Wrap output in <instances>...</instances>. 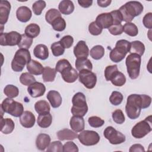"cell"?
<instances>
[{
	"instance_id": "7dc6e473",
	"label": "cell",
	"mask_w": 152,
	"mask_h": 152,
	"mask_svg": "<svg viewBox=\"0 0 152 152\" xmlns=\"http://www.w3.org/2000/svg\"><path fill=\"white\" fill-rule=\"evenodd\" d=\"M46 151L48 152H62L63 151V145L59 141H53L50 143Z\"/></svg>"
},
{
	"instance_id": "5bb4252c",
	"label": "cell",
	"mask_w": 152,
	"mask_h": 152,
	"mask_svg": "<svg viewBox=\"0 0 152 152\" xmlns=\"http://www.w3.org/2000/svg\"><path fill=\"white\" fill-rule=\"evenodd\" d=\"M27 91L31 97H39L44 94L46 91V87L43 83L36 81L28 87Z\"/></svg>"
},
{
	"instance_id": "11a10c76",
	"label": "cell",
	"mask_w": 152,
	"mask_h": 152,
	"mask_svg": "<svg viewBox=\"0 0 152 152\" xmlns=\"http://www.w3.org/2000/svg\"><path fill=\"white\" fill-rule=\"evenodd\" d=\"M142 23L144 26L149 29L152 28V13H147L142 19Z\"/></svg>"
},
{
	"instance_id": "db71d44e",
	"label": "cell",
	"mask_w": 152,
	"mask_h": 152,
	"mask_svg": "<svg viewBox=\"0 0 152 152\" xmlns=\"http://www.w3.org/2000/svg\"><path fill=\"white\" fill-rule=\"evenodd\" d=\"M109 31L111 34L114 36L120 35L124 31L123 26L122 24L112 25L109 28Z\"/></svg>"
},
{
	"instance_id": "680465c9",
	"label": "cell",
	"mask_w": 152,
	"mask_h": 152,
	"mask_svg": "<svg viewBox=\"0 0 152 152\" xmlns=\"http://www.w3.org/2000/svg\"><path fill=\"white\" fill-rule=\"evenodd\" d=\"M78 3L81 7L83 8H88L92 5L93 1L92 0H78Z\"/></svg>"
},
{
	"instance_id": "7a4b0ae2",
	"label": "cell",
	"mask_w": 152,
	"mask_h": 152,
	"mask_svg": "<svg viewBox=\"0 0 152 152\" xmlns=\"http://www.w3.org/2000/svg\"><path fill=\"white\" fill-rule=\"evenodd\" d=\"M142 109V100L141 94H130L126 101L125 112L128 117L131 119H137L140 115Z\"/></svg>"
},
{
	"instance_id": "83f0119b",
	"label": "cell",
	"mask_w": 152,
	"mask_h": 152,
	"mask_svg": "<svg viewBox=\"0 0 152 152\" xmlns=\"http://www.w3.org/2000/svg\"><path fill=\"white\" fill-rule=\"evenodd\" d=\"M52 116L49 112L39 114L37 118V125L43 128H48L52 124Z\"/></svg>"
},
{
	"instance_id": "d590c367",
	"label": "cell",
	"mask_w": 152,
	"mask_h": 152,
	"mask_svg": "<svg viewBox=\"0 0 152 152\" xmlns=\"http://www.w3.org/2000/svg\"><path fill=\"white\" fill-rule=\"evenodd\" d=\"M123 28L124 31L126 34L132 37L136 36L138 33V29L137 26L131 22L126 23L123 26Z\"/></svg>"
},
{
	"instance_id": "f1b7e54d",
	"label": "cell",
	"mask_w": 152,
	"mask_h": 152,
	"mask_svg": "<svg viewBox=\"0 0 152 152\" xmlns=\"http://www.w3.org/2000/svg\"><path fill=\"white\" fill-rule=\"evenodd\" d=\"M56 135L58 138L61 141L73 140L78 137V135L75 132L66 128L59 131Z\"/></svg>"
},
{
	"instance_id": "7bdbcfd3",
	"label": "cell",
	"mask_w": 152,
	"mask_h": 152,
	"mask_svg": "<svg viewBox=\"0 0 152 152\" xmlns=\"http://www.w3.org/2000/svg\"><path fill=\"white\" fill-rule=\"evenodd\" d=\"M123 98L124 97L121 93L117 91H114L112 93L109 97V101L113 105L118 106L122 103Z\"/></svg>"
},
{
	"instance_id": "91938a15",
	"label": "cell",
	"mask_w": 152,
	"mask_h": 152,
	"mask_svg": "<svg viewBox=\"0 0 152 152\" xmlns=\"http://www.w3.org/2000/svg\"><path fill=\"white\" fill-rule=\"evenodd\" d=\"M97 2L99 7L102 8H105L110 5V3L112 2V1L111 0H98Z\"/></svg>"
},
{
	"instance_id": "44dd1931",
	"label": "cell",
	"mask_w": 152,
	"mask_h": 152,
	"mask_svg": "<svg viewBox=\"0 0 152 152\" xmlns=\"http://www.w3.org/2000/svg\"><path fill=\"white\" fill-rule=\"evenodd\" d=\"M46 97L53 108L59 107L62 103V97L59 93L56 90H50L48 93Z\"/></svg>"
},
{
	"instance_id": "e575fe53",
	"label": "cell",
	"mask_w": 152,
	"mask_h": 152,
	"mask_svg": "<svg viewBox=\"0 0 152 152\" xmlns=\"http://www.w3.org/2000/svg\"><path fill=\"white\" fill-rule=\"evenodd\" d=\"M90 54L93 59L99 60L104 56V49L101 45H96L91 48Z\"/></svg>"
},
{
	"instance_id": "f5cc1de1",
	"label": "cell",
	"mask_w": 152,
	"mask_h": 152,
	"mask_svg": "<svg viewBox=\"0 0 152 152\" xmlns=\"http://www.w3.org/2000/svg\"><path fill=\"white\" fill-rule=\"evenodd\" d=\"M64 152H78V148L77 145L72 141L66 142L63 145Z\"/></svg>"
},
{
	"instance_id": "d6a6232c",
	"label": "cell",
	"mask_w": 152,
	"mask_h": 152,
	"mask_svg": "<svg viewBox=\"0 0 152 152\" xmlns=\"http://www.w3.org/2000/svg\"><path fill=\"white\" fill-rule=\"evenodd\" d=\"M56 71L54 68H52L49 66H46L44 68L43 72L42 73V78L44 82H52L54 81L56 77Z\"/></svg>"
},
{
	"instance_id": "ee69618b",
	"label": "cell",
	"mask_w": 152,
	"mask_h": 152,
	"mask_svg": "<svg viewBox=\"0 0 152 152\" xmlns=\"http://www.w3.org/2000/svg\"><path fill=\"white\" fill-rule=\"evenodd\" d=\"M46 2L44 1H37L32 5V10L34 14L39 15L42 14V11L46 7Z\"/></svg>"
},
{
	"instance_id": "9c48e42d",
	"label": "cell",
	"mask_w": 152,
	"mask_h": 152,
	"mask_svg": "<svg viewBox=\"0 0 152 152\" xmlns=\"http://www.w3.org/2000/svg\"><path fill=\"white\" fill-rule=\"evenodd\" d=\"M77 137L80 142L86 146H91L97 144L99 142L100 138L97 132L90 130L82 131Z\"/></svg>"
},
{
	"instance_id": "f35d334b",
	"label": "cell",
	"mask_w": 152,
	"mask_h": 152,
	"mask_svg": "<svg viewBox=\"0 0 152 152\" xmlns=\"http://www.w3.org/2000/svg\"><path fill=\"white\" fill-rule=\"evenodd\" d=\"M20 83L24 85L29 86L33 83L36 82V78L34 77L29 72H24L21 74L20 77Z\"/></svg>"
},
{
	"instance_id": "8992f818",
	"label": "cell",
	"mask_w": 152,
	"mask_h": 152,
	"mask_svg": "<svg viewBox=\"0 0 152 152\" xmlns=\"http://www.w3.org/2000/svg\"><path fill=\"white\" fill-rule=\"evenodd\" d=\"M141 62V56L136 53H130L126 57L125 64L127 72L131 79H136L139 76Z\"/></svg>"
},
{
	"instance_id": "30bf717a",
	"label": "cell",
	"mask_w": 152,
	"mask_h": 152,
	"mask_svg": "<svg viewBox=\"0 0 152 152\" xmlns=\"http://www.w3.org/2000/svg\"><path fill=\"white\" fill-rule=\"evenodd\" d=\"M104 137L112 144L116 145L125 142L126 138L122 132L115 129L113 126H109L105 128L103 132Z\"/></svg>"
},
{
	"instance_id": "603a6c76",
	"label": "cell",
	"mask_w": 152,
	"mask_h": 152,
	"mask_svg": "<svg viewBox=\"0 0 152 152\" xmlns=\"http://www.w3.org/2000/svg\"><path fill=\"white\" fill-rule=\"evenodd\" d=\"M50 143V137L46 134H40L36 140V147L40 150H45Z\"/></svg>"
},
{
	"instance_id": "816d5d0a",
	"label": "cell",
	"mask_w": 152,
	"mask_h": 152,
	"mask_svg": "<svg viewBox=\"0 0 152 152\" xmlns=\"http://www.w3.org/2000/svg\"><path fill=\"white\" fill-rule=\"evenodd\" d=\"M113 19V25L121 24L122 21V17L118 10L112 11L110 12Z\"/></svg>"
},
{
	"instance_id": "74e56055",
	"label": "cell",
	"mask_w": 152,
	"mask_h": 152,
	"mask_svg": "<svg viewBox=\"0 0 152 152\" xmlns=\"http://www.w3.org/2000/svg\"><path fill=\"white\" fill-rule=\"evenodd\" d=\"M60 17H61V14L58 10L55 8H51L46 12L45 15V19L49 24H51L55 19Z\"/></svg>"
},
{
	"instance_id": "6f0895ef",
	"label": "cell",
	"mask_w": 152,
	"mask_h": 152,
	"mask_svg": "<svg viewBox=\"0 0 152 152\" xmlns=\"http://www.w3.org/2000/svg\"><path fill=\"white\" fill-rule=\"evenodd\" d=\"M129 152H137V151H145V149L144 147L140 144H135L131 146L129 150Z\"/></svg>"
},
{
	"instance_id": "d6986e66",
	"label": "cell",
	"mask_w": 152,
	"mask_h": 152,
	"mask_svg": "<svg viewBox=\"0 0 152 152\" xmlns=\"http://www.w3.org/2000/svg\"><path fill=\"white\" fill-rule=\"evenodd\" d=\"M32 16V12L30 9L26 6H21L18 8L16 11V17L17 19L22 22L26 23L28 21Z\"/></svg>"
},
{
	"instance_id": "681fc988",
	"label": "cell",
	"mask_w": 152,
	"mask_h": 152,
	"mask_svg": "<svg viewBox=\"0 0 152 152\" xmlns=\"http://www.w3.org/2000/svg\"><path fill=\"white\" fill-rule=\"evenodd\" d=\"M71 66V64L69 63V62L65 59H62L59 60L56 64V66H55V69L56 71V72H58L59 73H61V72L65 69V68H66L68 66Z\"/></svg>"
},
{
	"instance_id": "d4e9b609",
	"label": "cell",
	"mask_w": 152,
	"mask_h": 152,
	"mask_svg": "<svg viewBox=\"0 0 152 152\" xmlns=\"http://www.w3.org/2000/svg\"><path fill=\"white\" fill-rule=\"evenodd\" d=\"M33 54L35 57L41 60H45L49 56L48 47L43 44H39L33 49Z\"/></svg>"
},
{
	"instance_id": "ba28073f",
	"label": "cell",
	"mask_w": 152,
	"mask_h": 152,
	"mask_svg": "<svg viewBox=\"0 0 152 152\" xmlns=\"http://www.w3.org/2000/svg\"><path fill=\"white\" fill-rule=\"evenodd\" d=\"M151 116L150 115L136 124L131 129V134L135 138H141L152 130Z\"/></svg>"
},
{
	"instance_id": "7c38bea8",
	"label": "cell",
	"mask_w": 152,
	"mask_h": 152,
	"mask_svg": "<svg viewBox=\"0 0 152 152\" xmlns=\"http://www.w3.org/2000/svg\"><path fill=\"white\" fill-rule=\"evenodd\" d=\"M21 39V34L15 31H12L9 33H1L0 36V45L1 46H10L18 45Z\"/></svg>"
},
{
	"instance_id": "8d00e7d4",
	"label": "cell",
	"mask_w": 152,
	"mask_h": 152,
	"mask_svg": "<svg viewBox=\"0 0 152 152\" xmlns=\"http://www.w3.org/2000/svg\"><path fill=\"white\" fill-rule=\"evenodd\" d=\"M4 94L9 98L13 99L18 96L19 94L18 88L12 84L7 85L4 89Z\"/></svg>"
},
{
	"instance_id": "ffe728a7",
	"label": "cell",
	"mask_w": 152,
	"mask_h": 152,
	"mask_svg": "<svg viewBox=\"0 0 152 152\" xmlns=\"http://www.w3.org/2000/svg\"><path fill=\"white\" fill-rule=\"evenodd\" d=\"M69 125L71 129L75 132H81L85 127V122L83 118L79 116H74L71 117Z\"/></svg>"
},
{
	"instance_id": "4fadbf2b",
	"label": "cell",
	"mask_w": 152,
	"mask_h": 152,
	"mask_svg": "<svg viewBox=\"0 0 152 152\" xmlns=\"http://www.w3.org/2000/svg\"><path fill=\"white\" fill-rule=\"evenodd\" d=\"M74 54L77 59L87 58L89 49L84 40H80L74 48Z\"/></svg>"
},
{
	"instance_id": "cb8c5ba5",
	"label": "cell",
	"mask_w": 152,
	"mask_h": 152,
	"mask_svg": "<svg viewBox=\"0 0 152 152\" xmlns=\"http://www.w3.org/2000/svg\"><path fill=\"white\" fill-rule=\"evenodd\" d=\"M27 69L31 74L39 75L43 73L44 68L38 61L32 59L27 64Z\"/></svg>"
},
{
	"instance_id": "9a60e30c",
	"label": "cell",
	"mask_w": 152,
	"mask_h": 152,
	"mask_svg": "<svg viewBox=\"0 0 152 152\" xmlns=\"http://www.w3.org/2000/svg\"><path fill=\"white\" fill-rule=\"evenodd\" d=\"M95 21L102 28H109L113 25V19L110 12H104L98 15Z\"/></svg>"
},
{
	"instance_id": "b9f144b4",
	"label": "cell",
	"mask_w": 152,
	"mask_h": 152,
	"mask_svg": "<svg viewBox=\"0 0 152 152\" xmlns=\"http://www.w3.org/2000/svg\"><path fill=\"white\" fill-rule=\"evenodd\" d=\"M33 43V39L28 37L25 34H21V40L18 45V48L20 49H28L30 46H31Z\"/></svg>"
},
{
	"instance_id": "f546056e",
	"label": "cell",
	"mask_w": 152,
	"mask_h": 152,
	"mask_svg": "<svg viewBox=\"0 0 152 152\" xmlns=\"http://www.w3.org/2000/svg\"><path fill=\"white\" fill-rule=\"evenodd\" d=\"M145 51V46L140 41L135 40L131 42L129 53H136L140 56H142Z\"/></svg>"
},
{
	"instance_id": "ac0fdd59",
	"label": "cell",
	"mask_w": 152,
	"mask_h": 152,
	"mask_svg": "<svg viewBox=\"0 0 152 152\" xmlns=\"http://www.w3.org/2000/svg\"><path fill=\"white\" fill-rule=\"evenodd\" d=\"M61 76L63 80L68 83H72L76 81L78 77L77 71L72 67L68 66L61 72Z\"/></svg>"
},
{
	"instance_id": "4dcf8cb0",
	"label": "cell",
	"mask_w": 152,
	"mask_h": 152,
	"mask_svg": "<svg viewBox=\"0 0 152 152\" xmlns=\"http://www.w3.org/2000/svg\"><path fill=\"white\" fill-rule=\"evenodd\" d=\"M40 28L39 25L35 23H31L28 24L25 28L24 33L30 38H35L39 34Z\"/></svg>"
},
{
	"instance_id": "f907efd6",
	"label": "cell",
	"mask_w": 152,
	"mask_h": 152,
	"mask_svg": "<svg viewBox=\"0 0 152 152\" xmlns=\"http://www.w3.org/2000/svg\"><path fill=\"white\" fill-rule=\"evenodd\" d=\"M60 43L62 46L65 49H68L71 47L74 42L73 37L70 35H66L62 37L60 40Z\"/></svg>"
},
{
	"instance_id": "f6af8a7d",
	"label": "cell",
	"mask_w": 152,
	"mask_h": 152,
	"mask_svg": "<svg viewBox=\"0 0 152 152\" xmlns=\"http://www.w3.org/2000/svg\"><path fill=\"white\" fill-rule=\"evenodd\" d=\"M112 116L113 121L118 124H122L125 121L123 112L121 109H116L112 112Z\"/></svg>"
},
{
	"instance_id": "836d02e7",
	"label": "cell",
	"mask_w": 152,
	"mask_h": 152,
	"mask_svg": "<svg viewBox=\"0 0 152 152\" xmlns=\"http://www.w3.org/2000/svg\"><path fill=\"white\" fill-rule=\"evenodd\" d=\"M34 109L38 114L48 113L50 112V107L46 100H39L34 104Z\"/></svg>"
},
{
	"instance_id": "c3c4849f",
	"label": "cell",
	"mask_w": 152,
	"mask_h": 152,
	"mask_svg": "<svg viewBox=\"0 0 152 152\" xmlns=\"http://www.w3.org/2000/svg\"><path fill=\"white\" fill-rule=\"evenodd\" d=\"M103 28H102L96 21L91 22L88 26V31L93 36H97L102 33Z\"/></svg>"
},
{
	"instance_id": "e0dca14e",
	"label": "cell",
	"mask_w": 152,
	"mask_h": 152,
	"mask_svg": "<svg viewBox=\"0 0 152 152\" xmlns=\"http://www.w3.org/2000/svg\"><path fill=\"white\" fill-rule=\"evenodd\" d=\"M11 10V4L8 1H1L0 2V24H5L8 19Z\"/></svg>"
},
{
	"instance_id": "2e32d148",
	"label": "cell",
	"mask_w": 152,
	"mask_h": 152,
	"mask_svg": "<svg viewBox=\"0 0 152 152\" xmlns=\"http://www.w3.org/2000/svg\"><path fill=\"white\" fill-rule=\"evenodd\" d=\"M35 116L30 111H24L20 116V122L21 125L24 128H30L33 127L35 124Z\"/></svg>"
},
{
	"instance_id": "bcb514c9",
	"label": "cell",
	"mask_w": 152,
	"mask_h": 152,
	"mask_svg": "<svg viewBox=\"0 0 152 152\" xmlns=\"http://www.w3.org/2000/svg\"><path fill=\"white\" fill-rule=\"evenodd\" d=\"M88 122L90 126L93 128H99L103 125L104 121L97 116H93L88 118Z\"/></svg>"
},
{
	"instance_id": "484cf974",
	"label": "cell",
	"mask_w": 152,
	"mask_h": 152,
	"mask_svg": "<svg viewBox=\"0 0 152 152\" xmlns=\"http://www.w3.org/2000/svg\"><path fill=\"white\" fill-rule=\"evenodd\" d=\"M74 5L71 1L64 0L60 2L58 5L59 12L64 15H69L74 10Z\"/></svg>"
},
{
	"instance_id": "6da1fadb",
	"label": "cell",
	"mask_w": 152,
	"mask_h": 152,
	"mask_svg": "<svg viewBox=\"0 0 152 152\" xmlns=\"http://www.w3.org/2000/svg\"><path fill=\"white\" fill-rule=\"evenodd\" d=\"M143 5L138 1H128L118 10L122 17V21L130 23L135 17L143 11Z\"/></svg>"
},
{
	"instance_id": "52a82bcc",
	"label": "cell",
	"mask_w": 152,
	"mask_h": 152,
	"mask_svg": "<svg viewBox=\"0 0 152 152\" xmlns=\"http://www.w3.org/2000/svg\"><path fill=\"white\" fill-rule=\"evenodd\" d=\"M1 109L14 117H20L24 112V107L22 103L16 102L11 98L5 99L1 104Z\"/></svg>"
},
{
	"instance_id": "7402d4cb",
	"label": "cell",
	"mask_w": 152,
	"mask_h": 152,
	"mask_svg": "<svg viewBox=\"0 0 152 152\" xmlns=\"http://www.w3.org/2000/svg\"><path fill=\"white\" fill-rule=\"evenodd\" d=\"M108 81H110L112 84L115 86L121 87L126 83V77L123 73L117 69L110 75Z\"/></svg>"
},
{
	"instance_id": "4316f807",
	"label": "cell",
	"mask_w": 152,
	"mask_h": 152,
	"mask_svg": "<svg viewBox=\"0 0 152 152\" xmlns=\"http://www.w3.org/2000/svg\"><path fill=\"white\" fill-rule=\"evenodd\" d=\"M15 127V124L13 121L10 118L4 119L1 117V131L5 134L11 133Z\"/></svg>"
},
{
	"instance_id": "ab89813d",
	"label": "cell",
	"mask_w": 152,
	"mask_h": 152,
	"mask_svg": "<svg viewBox=\"0 0 152 152\" xmlns=\"http://www.w3.org/2000/svg\"><path fill=\"white\" fill-rule=\"evenodd\" d=\"M51 25L53 30L57 31H64L66 28V22L62 17H58L55 19L52 22Z\"/></svg>"
},
{
	"instance_id": "9f6ffc18",
	"label": "cell",
	"mask_w": 152,
	"mask_h": 152,
	"mask_svg": "<svg viewBox=\"0 0 152 152\" xmlns=\"http://www.w3.org/2000/svg\"><path fill=\"white\" fill-rule=\"evenodd\" d=\"M142 100V109L148 107L151 103V98L146 94H141Z\"/></svg>"
},
{
	"instance_id": "277c9868",
	"label": "cell",
	"mask_w": 152,
	"mask_h": 152,
	"mask_svg": "<svg viewBox=\"0 0 152 152\" xmlns=\"http://www.w3.org/2000/svg\"><path fill=\"white\" fill-rule=\"evenodd\" d=\"M31 55L28 49H19L15 53L14 57L11 62V68L15 72H21L31 61Z\"/></svg>"
},
{
	"instance_id": "1f68e13d",
	"label": "cell",
	"mask_w": 152,
	"mask_h": 152,
	"mask_svg": "<svg viewBox=\"0 0 152 152\" xmlns=\"http://www.w3.org/2000/svg\"><path fill=\"white\" fill-rule=\"evenodd\" d=\"M75 65L77 69L79 71L83 69H88L91 71L93 69L92 63L87 58L77 59Z\"/></svg>"
},
{
	"instance_id": "8fae6325",
	"label": "cell",
	"mask_w": 152,
	"mask_h": 152,
	"mask_svg": "<svg viewBox=\"0 0 152 152\" xmlns=\"http://www.w3.org/2000/svg\"><path fill=\"white\" fill-rule=\"evenodd\" d=\"M79 81L87 88H93L97 83L96 75L90 70L83 69L79 71Z\"/></svg>"
},
{
	"instance_id": "60d3db41",
	"label": "cell",
	"mask_w": 152,
	"mask_h": 152,
	"mask_svg": "<svg viewBox=\"0 0 152 152\" xmlns=\"http://www.w3.org/2000/svg\"><path fill=\"white\" fill-rule=\"evenodd\" d=\"M50 49L53 55L55 56H59L64 54L65 52V48L62 46L60 42H56L51 45Z\"/></svg>"
},
{
	"instance_id": "5b68a950",
	"label": "cell",
	"mask_w": 152,
	"mask_h": 152,
	"mask_svg": "<svg viewBox=\"0 0 152 152\" xmlns=\"http://www.w3.org/2000/svg\"><path fill=\"white\" fill-rule=\"evenodd\" d=\"M72 106L71 113L74 116L83 117L88 111V106L86 102L85 95L81 92H78L74 94L72 99Z\"/></svg>"
},
{
	"instance_id": "3957f363",
	"label": "cell",
	"mask_w": 152,
	"mask_h": 152,
	"mask_svg": "<svg viewBox=\"0 0 152 152\" xmlns=\"http://www.w3.org/2000/svg\"><path fill=\"white\" fill-rule=\"evenodd\" d=\"M131 42L126 40H119L117 41L115 47L111 50L109 57L112 61L119 62L122 61L128 52H129Z\"/></svg>"
}]
</instances>
